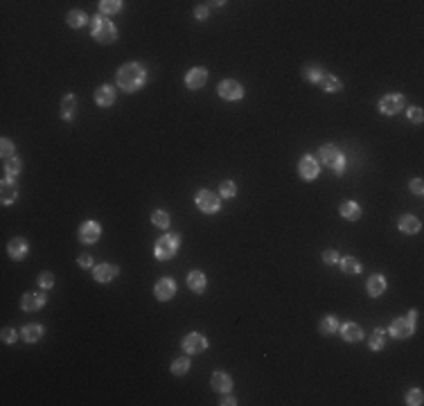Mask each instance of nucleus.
I'll use <instances>...</instances> for the list:
<instances>
[{"mask_svg": "<svg viewBox=\"0 0 424 406\" xmlns=\"http://www.w3.org/2000/svg\"><path fill=\"white\" fill-rule=\"evenodd\" d=\"M144 79H147V72L138 64H127L118 70V86L122 90H127V93L138 90L144 84Z\"/></svg>", "mask_w": 424, "mask_h": 406, "instance_id": "f257e3e1", "label": "nucleus"}, {"mask_svg": "<svg viewBox=\"0 0 424 406\" xmlns=\"http://www.w3.org/2000/svg\"><path fill=\"white\" fill-rule=\"evenodd\" d=\"M90 34H93L95 41L111 43V41H115V36H118V30H115V25L111 21H106V18H102V16H95L93 21H90Z\"/></svg>", "mask_w": 424, "mask_h": 406, "instance_id": "f03ea898", "label": "nucleus"}, {"mask_svg": "<svg viewBox=\"0 0 424 406\" xmlns=\"http://www.w3.org/2000/svg\"><path fill=\"white\" fill-rule=\"evenodd\" d=\"M321 161L325 163L327 167L334 169V172H339V174L345 169V158H343V154H341L336 147H332V144H325V147L321 149Z\"/></svg>", "mask_w": 424, "mask_h": 406, "instance_id": "7ed1b4c3", "label": "nucleus"}, {"mask_svg": "<svg viewBox=\"0 0 424 406\" xmlns=\"http://www.w3.org/2000/svg\"><path fill=\"white\" fill-rule=\"evenodd\" d=\"M176 250H178V235H165V237L158 239L156 250H153V253H156L158 260H170Z\"/></svg>", "mask_w": 424, "mask_h": 406, "instance_id": "20e7f679", "label": "nucleus"}, {"mask_svg": "<svg viewBox=\"0 0 424 406\" xmlns=\"http://www.w3.org/2000/svg\"><path fill=\"white\" fill-rule=\"evenodd\" d=\"M413 321H415V314L413 312H411L408 318H395V321L390 323V334H393L395 338H408L413 334V330H415Z\"/></svg>", "mask_w": 424, "mask_h": 406, "instance_id": "39448f33", "label": "nucleus"}, {"mask_svg": "<svg viewBox=\"0 0 424 406\" xmlns=\"http://www.w3.org/2000/svg\"><path fill=\"white\" fill-rule=\"evenodd\" d=\"M404 109V97L399 93H390L386 97H382L379 102V111H382L384 115H395L399 113V111Z\"/></svg>", "mask_w": 424, "mask_h": 406, "instance_id": "423d86ee", "label": "nucleus"}, {"mask_svg": "<svg viewBox=\"0 0 424 406\" xmlns=\"http://www.w3.org/2000/svg\"><path fill=\"white\" fill-rule=\"evenodd\" d=\"M217 93L221 95L224 99H230V102H235V99H242V95H244V88L237 84V81H233V79H226V81H221L219 84V88H217Z\"/></svg>", "mask_w": 424, "mask_h": 406, "instance_id": "0eeeda50", "label": "nucleus"}, {"mask_svg": "<svg viewBox=\"0 0 424 406\" xmlns=\"http://www.w3.org/2000/svg\"><path fill=\"white\" fill-rule=\"evenodd\" d=\"M196 206L203 212H217L219 210V196L212 194L210 190H201L199 194H196Z\"/></svg>", "mask_w": 424, "mask_h": 406, "instance_id": "6e6552de", "label": "nucleus"}, {"mask_svg": "<svg viewBox=\"0 0 424 406\" xmlns=\"http://www.w3.org/2000/svg\"><path fill=\"white\" fill-rule=\"evenodd\" d=\"M205 347H208V341H205L201 334H187L183 338V350L187 352V354H199V352H203Z\"/></svg>", "mask_w": 424, "mask_h": 406, "instance_id": "1a4fd4ad", "label": "nucleus"}, {"mask_svg": "<svg viewBox=\"0 0 424 406\" xmlns=\"http://www.w3.org/2000/svg\"><path fill=\"white\" fill-rule=\"evenodd\" d=\"M153 293H156L158 300H170L172 296L176 293V282L170 278H163L156 282V287H153Z\"/></svg>", "mask_w": 424, "mask_h": 406, "instance_id": "9d476101", "label": "nucleus"}, {"mask_svg": "<svg viewBox=\"0 0 424 406\" xmlns=\"http://www.w3.org/2000/svg\"><path fill=\"white\" fill-rule=\"evenodd\" d=\"M205 81H208V70H205V68H192L185 75V84H187V88H192V90L201 88Z\"/></svg>", "mask_w": 424, "mask_h": 406, "instance_id": "9b49d317", "label": "nucleus"}, {"mask_svg": "<svg viewBox=\"0 0 424 406\" xmlns=\"http://www.w3.org/2000/svg\"><path fill=\"white\" fill-rule=\"evenodd\" d=\"M318 163H316V158H311V156H305L300 163H298V172H300V176L302 178H307V181H314V178L318 176Z\"/></svg>", "mask_w": 424, "mask_h": 406, "instance_id": "f8f14e48", "label": "nucleus"}, {"mask_svg": "<svg viewBox=\"0 0 424 406\" xmlns=\"http://www.w3.org/2000/svg\"><path fill=\"white\" fill-rule=\"evenodd\" d=\"M43 304H45V293H38V291L25 293L23 300H21V307L25 309V312H36V309H41Z\"/></svg>", "mask_w": 424, "mask_h": 406, "instance_id": "ddd939ff", "label": "nucleus"}, {"mask_svg": "<svg viewBox=\"0 0 424 406\" xmlns=\"http://www.w3.org/2000/svg\"><path fill=\"white\" fill-rule=\"evenodd\" d=\"M99 233H102V228H99L95 221H86L79 228V239L84 241V244H93V241L99 239Z\"/></svg>", "mask_w": 424, "mask_h": 406, "instance_id": "4468645a", "label": "nucleus"}, {"mask_svg": "<svg viewBox=\"0 0 424 406\" xmlns=\"http://www.w3.org/2000/svg\"><path fill=\"white\" fill-rule=\"evenodd\" d=\"M18 196L16 192V183H14V178H5L3 181V187H0V201L5 203V206H9V203H14Z\"/></svg>", "mask_w": 424, "mask_h": 406, "instance_id": "2eb2a0df", "label": "nucleus"}, {"mask_svg": "<svg viewBox=\"0 0 424 406\" xmlns=\"http://www.w3.org/2000/svg\"><path fill=\"white\" fill-rule=\"evenodd\" d=\"M93 275L97 282H111V280L118 275V267H115V264H99V267H95Z\"/></svg>", "mask_w": 424, "mask_h": 406, "instance_id": "dca6fc26", "label": "nucleus"}, {"mask_svg": "<svg viewBox=\"0 0 424 406\" xmlns=\"http://www.w3.org/2000/svg\"><path fill=\"white\" fill-rule=\"evenodd\" d=\"M212 388L219 390V393H228V390L233 388L230 375H226V372H215V375H212Z\"/></svg>", "mask_w": 424, "mask_h": 406, "instance_id": "f3484780", "label": "nucleus"}, {"mask_svg": "<svg viewBox=\"0 0 424 406\" xmlns=\"http://www.w3.org/2000/svg\"><path fill=\"white\" fill-rule=\"evenodd\" d=\"M7 250H9V255H12L14 260H23L27 255V241L21 239V237H16V239L9 241Z\"/></svg>", "mask_w": 424, "mask_h": 406, "instance_id": "a211bd4d", "label": "nucleus"}, {"mask_svg": "<svg viewBox=\"0 0 424 406\" xmlns=\"http://www.w3.org/2000/svg\"><path fill=\"white\" fill-rule=\"evenodd\" d=\"M115 99V90L111 88V86H99L97 90H95V102H97L99 106H111Z\"/></svg>", "mask_w": 424, "mask_h": 406, "instance_id": "6ab92c4d", "label": "nucleus"}, {"mask_svg": "<svg viewBox=\"0 0 424 406\" xmlns=\"http://www.w3.org/2000/svg\"><path fill=\"white\" fill-rule=\"evenodd\" d=\"M386 291V280H384V275H373V278L368 280V293L373 298L382 296V293Z\"/></svg>", "mask_w": 424, "mask_h": 406, "instance_id": "aec40b11", "label": "nucleus"}, {"mask_svg": "<svg viewBox=\"0 0 424 406\" xmlns=\"http://www.w3.org/2000/svg\"><path fill=\"white\" fill-rule=\"evenodd\" d=\"M399 230H402V233H408V235L417 233V230H420V219L413 217V215H404L402 219H399Z\"/></svg>", "mask_w": 424, "mask_h": 406, "instance_id": "412c9836", "label": "nucleus"}, {"mask_svg": "<svg viewBox=\"0 0 424 406\" xmlns=\"http://www.w3.org/2000/svg\"><path fill=\"white\" fill-rule=\"evenodd\" d=\"M187 287L194 293H201L205 289V275L201 273V271H192V273L187 275Z\"/></svg>", "mask_w": 424, "mask_h": 406, "instance_id": "4be33fe9", "label": "nucleus"}, {"mask_svg": "<svg viewBox=\"0 0 424 406\" xmlns=\"http://www.w3.org/2000/svg\"><path fill=\"white\" fill-rule=\"evenodd\" d=\"M341 217L348 221H356L361 217V208L356 206L354 201H345L343 206H341Z\"/></svg>", "mask_w": 424, "mask_h": 406, "instance_id": "5701e85b", "label": "nucleus"}, {"mask_svg": "<svg viewBox=\"0 0 424 406\" xmlns=\"http://www.w3.org/2000/svg\"><path fill=\"white\" fill-rule=\"evenodd\" d=\"M341 334H343L345 341L354 343V341H359V338L363 336V332H361V327H359V325H354V323H345V325H343V330H341Z\"/></svg>", "mask_w": 424, "mask_h": 406, "instance_id": "b1692460", "label": "nucleus"}, {"mask_svg": "<svg viewBox=\"0 0 424 406\" xmlns=\"http://www.w3.org/2000/svg\"><path fill=\"white\" fill-rule=\"evenodd\" d=\"M41 334H43V327L36 325V323H32V325H25V327H23V338H25L27 343L38 341V338H41Z\"/></svg>", "mask_w": 424, "mask_h": 406, "instance_id": "393cba45", "label": "nucleus"}, {"mask_svg": "<svg viewBox=\"0 0 424 406\" xmlns=\"http://www.w3.org/2000/svg\"><path fill=\"white\" fill-rule=\"evenodd\" d=\"M3 172H5V178H14L18 172H21V161H18L16 156L14 158H7L3 165Z\"/></svg>", "mask_w": 424, "mask_h": 406, "instance_id": "a878e982", "label": "nucleus"}, {"mask_svg": "<svg viewBox=\"0 0 424 406\" xmlns=\"http://www.w3.org/2000/svg\"><path fill=\"white\" fill-rule=\"evenodd\" d=\"M72 113H75V95H66L64 102H61V118L64 120H70Z\"/></svg>", "mask_w": 424, "mask_h": 406, "instance_id": "bb28decb", "label": "nucleus"}, {"mask_svg": "<svg viewBox=\"0 0 424 406\" xmlns=\"http://www.w3.org/2000/svg\"><path fill=\"white\" fill-rule=\"evenodd\" d=\"M321 86H323V88L327 90V93H336V90H341V88H343V84H341V81H339V77H332V75L323 77Z\"/></svg>", "mask_w": 424, "mask_h": 406, "instance_id": "cd10ccee", "label": "nucleus"}, {"mask_svg": "<svg viewBox=\"0 0 424 406\" xmlns=\"http://www.w3.org/2000/svg\"><path fill=\"white\" fill-rule=\"evenodd\" d=\"M302 77H307V79L314 81V84H321V81H323V70H321V66H307L305 70H302Z\"/></svg>", "mask_w": 424, "mask_h": 406, "instance_id": "c85d7f7f", "label": "nucleus"}, {"mask_svg": "<svg viewBox=\"0 0 424 406\" xmlns=\"http://www.w3.org/2000/svg\"><path fill=\"white\" fill-rule=\"evenodd\" d=\"M341 269H343V273H348V275H356L361 271V264L356 262V258H343Z\"/></svg>", "mask_w": 424, "mask_h": 406, "instance_id": "c756f323", "label": "nucleus"}, {"mask_svg": "<svg viewBox=\"0 0 424 406\" xmlns=\"http://www.w3.org/2000/svg\"><path fill=\"white\" fill-rule=\"evenodd\" d=\"M336 330H339V321H336L334 316H325L321 321V332H323V334H334Z\"/></svg>", "mask_w": 424, "mask_h": 406, "instance_id": "7c9ffc66", "label": "nucleus"}, {"mask_svg": "<svg viewBox=\"0 0 424 406\" xmlns=\"http://www.w3.org/2000/svg\"><path fill=\"white\" fill-rule=\"evenodd\" d=\"M86 23V14L81 12V9H72L68 12V25L70 27H81Z\"/></svg>", "mask_w": 424, "mask_h": 406, "instance_id": "2f4dec72", "label": "nucleus"}, {"mask_svg": "<svg viewBox=\"0 0 424 406\" xmlns=\"http://www.w3.org/2000/svg\"><path fill=\"white\" fill-rule=\"evenodd\" d=\"M99 9H102L104 14H118V12H122V3H120V0H102Z\"/></svg>", "mask_w": 424, "mask_h": 406, "instance_id": "473e14b6", "label": "nucleus"}, {"mask_svg": "<svg viewBox=\"0 0 424 406\" xmlns=\"http://www.w3.org/2000/svg\"><path fill=\"white\" fill-rule=\"evenodd\" d=\"M151 221H153V226H158V228H167V226H170V215H167L165 210H156L151 215Z\"/></svg>", "mask_w": 424, "mask_h": 406, "instance_id": "72a5a7b5", "label": "nucleus"}, {"mask_svg": "<svg viewBox=\"0 0 424 406\" xmlns=\"http://www.w3.org/2000/svg\"><path fill=\"white\" fill-rule=\"evenodd\" d=\"M187 370H190V361H187L185 357H181V359H176L174 364H172V372H174V375H185Z\"/></svg>", "mask_w": 424, "mask_h": 406, "instance_id": "f704fd0d", "label": "nucleus"}, {"mask_svg": "<svg viewBox=\"0 0 424 406\" xmlns=\"http://www.w3.org/2000/svg\"><path fill=\"white\" fill-rule=\"evenodd\" d=\"M422 399H424V395H422V390H420V388L408 390V395H406V404H411V406H420V404H422Z\"/></svg>", "mask_w": 424, "mask_h": 406, "instance_id": "c9c22d12", "label": "nucleus"}, {"mask_svg": "<svg viewBox=\"0 0 424 406\" xmlns=\"http://www.w3.org/2000/svg\"><path fill=\"white\" fill-rule=\"evenodd\" d=\"M384 341H386V338H384V332L382 330H375L373 336H370V347H373V350H382Z\"/></svg>", "mask_w": 424, "mask_h": 406, "instance_id": "e433bc0d", "label": "nucleus"}, {"mask_svg": "<svg viewBox=\"0 0 424 406\" xmlns=\"http://www.w3.org/2000/svg\"><path fill=\"white\" fill-rule=\"evenodd\" d=\"M38 284H41L43 289H52V284H55V275L47 273V271H45V273H41V275H38Z\"/></svg>", "mask_w": 424, "mask_h": 406, "instance_id": "4c0bfd02", "label": "nucleus"}, {"mask_svg": "<svg viewBox=\"0 0 424 406\" xmlns=\"http://www.w3.org/2000/svg\"><path fill=\"white\" fill-rule=\"evenodd\" d=\"M235 192H237V187H235L233 181H224V183H221V194H224V196H228V199H230V196H235Z\"/></svg>", "mask_w": 424, "mask_h": 406, "instance_id": "58836bf2", "label": "nucleus"}, {"mask_svg": "<svg viewBox=\"0 0 424 406\" xmlns=\"http://www.w3.org/2000/svg\"><path fill=\"white\" fill-rule=\"evenodd\" d=\"M3 156H5V161L14 158V144H12V140H7V138H3Z\"/></svg>", "mask_w": 424, "mask_h": 406, "instance_id": "ea45409f", "label": "nucleus"}, {"mask_svg": "<svg viewBox=\"0 0 424 406\" xmlns=\"http://www.w3.org/2000/svg\"><path fill=\"white\" fill-rule=\"evenodd\" d=\"M323 260H325V264H336L339 262V253H336V250H325Z\"/></svg>", "mask_w": 424, "mask_h": 406, "instance_id": "a19ab883", "label": "nucleus"}, {"mask_svg": "<svg viewBox=\"0 0 424 406\" xmlns=\"http://www.w3.org/2000/svg\"><path fill=\"white\" fill-rule=\"evenodd\" d=\"M16 341V332L9 330V327H5L3 330V343H14Z\"/></svg>", "mask_w": 424, "mask_h": 406, "instance_id": "79ce46f5", "label": "nucleus"}, {"mask_svg": "<svg viewBox=\"0 0 424 406\" xmlns=\"http://www.w3.org/2000/svg\"><path fill=\"white\" fill-rule=\"evenodd\" d=\"M408 120L420 124L422 122V109H408Z\"/></svg>", "mask_w": 424, "mask_h": 406, "instance_id": "37998d69", "label": "nucleus"}, {"mask_svg": "<svg viewBox=\"0 0 424 406\" xmlns=\"http://www.w3.org/2000/svg\"><path fill=\"white\" fill-rule=\"evenodd\" d=\"M422 185H424V183H422V178H415V181L411 183V190L415 192V194H422V192H424V187H422Z\"/></svg>", "mask_w": 424, "mask_h": 406, "instance_id": "c03bdc74", "label": "nucleus"}, {"mask_svg": "<svg viewBox=\"0 0 424 406\" xmlns=\"http://www.w3.org/2000/svg\"><path fill=\"white\" fill-rule=\"evenodd\" d=\"M77 262H79V267H90V264H93V258H90V255H79Z\"/></svg>", "mask_w": 424, "mask_h": 406, "instance_id": "a18cd8bd", "label": "nucleus"}, {"mask_svg": "<svg viewBox=\"0 0 424 406\" xmlns=\"http://www.w3.org/2000/svg\"><path fill=\"white\" fill-rule=\"evenodd\" d=\"M208 16V7H199L196 9V18H205Z\"/></svg>", "mask_w": 424, "mask_h": 406, "instance_id": "49530a36", "label": "nucleus"}, {"mask_svg": "<svg viewBox=\"0 0 424 406\" xmlns=\"http://www.w3.org/2000/svg\"><path fill=\"white\" fill-rule=\"evenodd\" d=\"M221 404H224V406H228V404H230V406H233V404H237V402H235V399H233V397H226V399H224V402H221Z\"/></svg>", "mask_w": 424, "mask_h": 406, "instance_id": "de8ad7c7", "label": "nucleus"}]
</instances>
